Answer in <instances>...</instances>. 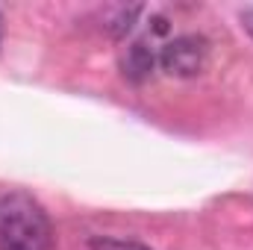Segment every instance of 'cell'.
Here are the masks:
<instances>
[{"label": "cell", "mask_w": 253, "mask_h": 250, "mask_svg": "<svg viewBox=\"0 0 253 250\" xmlns=\"http://www.w3.org/2000/svg\"><path fill=\"white\" fill-rule=\"evenodd\" d=\"M239 18H242V27H245V33L253 39V6H245V9L239 12Z\"/></svg>", "instance_id": "5"}, {"label": "cell", "mask_w": 253, "mask_h": 250, "mask_svg": "<svg viewBox=\"0 0 253 250\" xmlns=\"http://www.w3.org/2000/svg\"><path fill=\"white\" fill-rule=\"evenodd\" d=\"M0 250H53V224L33 194L0 197Z\"/></svg>", "instance_id": "1"}, {"label": "cell", "mask_w": 253, "mask_h": 250, "mask_svg": "<svg viewBox=\"0 0 253 250\" xmlns=\"http://www.w3.org/2000/svg\"><path fill=\"white\" fill-rule=\"evenodd\" d=\"M156 68V53L144 44V42H135L126 47V53L121 56V71L129 83H144Z\"/></svg>", "instance_id": "3"}, {"label": "cell", "mask_w": 253, "mask_h": 250, "mask_svg": "<svg viewBox=\"0 0 253 250\" xmlns=\"http://www.w3.org/2000/svg\"><path fill=\"white\" fill-rule=\"evenodd\" d=\"M156 65L171 77H197L209 65V42L203 36H177L159 47Z\"/></svg>", "instance_id": "2"}, {"label": "cell", "mask_w": 253, "mask_h": 250, "mask_svg": "<svg viewBox=\"0 0 253 250\" xmlns=\"http://www.w3.org/2000/svg\"><path fill=\"white\" fill-rule=\"evenodd\" d=\"M91 250H150L144 248V245H138V242H129V239H109V236H97V239H91Z\"/></svg>", "instance_id": "4"}, {"label": "cell", "mask_w": 253, "mask_h": 250, "mask_svg": "<svg viewBox=\"0 0 253 250\" xmlns=\"http://www.w3.org/2000/svg\"><path fill=\"white\" fill-rule=\"evenodd\" d=\"M0 44H3V12H0Z\"/></svg>", "instance_id": "6"}]
</instances>
